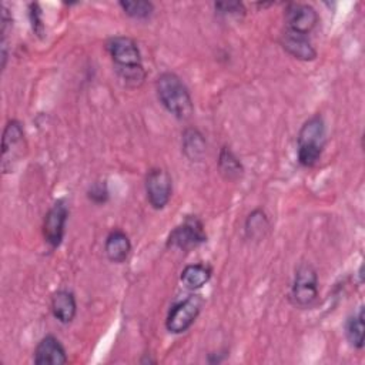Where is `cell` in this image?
Segmentation results:
<instances>
[{
    "label": "cell",
    "instance_id": "e0dca14e",
    "mask_svg": "<svg viewBox=\"0 0 365 365\" xmlns=\"http://www.w3.org/2000/svg\"><path fill=\"white\" fill-rule=\"evenodd\" d=\"M244 230H245V235L248 240L261 241L268 235V232L271 230V222H269L267 214L261 208H257L248 214V217L245 220Z\"/></svg>",
    "mask_w": 365,
    "mask_h": 365
},
{
    "label": "cell",
    "instance_id": "7a4b0ae2",
    "mask_svg": "<svg viewBox=\"0 0 365 365\" xmlns=\"http://www.w3.org/2000/svg\"><path fill=\"white\" fill-rule=\"evenodd\" d=\"M155 91L163 107L175 118L188 120L192 115L194 104L191 94L175 73H161L155 80Z\"/></svg>",
    "mask_w": 365,
    "mask_h": 365
},
{
    "label": "cell",
    "instance_id": "8992f818",
    "mask_svg": "<svg viewBox=\"0 0 365 365\" xmlns=\"http://www.w3.org/2000/svg\"><path fill=\"white\" fill-rule=\"evenodd\" d=\"M26 148L24 130L19 120H9L3 130L1 138V171L11 173L14 164L23 155Z\"/></svg>",
    "mask_w": 365,
    "mask_h": 365
},
{
    "label": "cell",
    "instance_id": "7c38bea8",
    "mask_svg": "<svg viewBox=\"0 0 365 365\" xmlns=\"http://www.w3.org/2000/svg\"><path fill=\"white\" fill-rule=\"evenodd\" d=\"M33 361L37 365H63L68 359L61 342L54 335H46L38 341Z\"/></svg>",
    "mask_w": 365,
    "mask_h": 365
},
{
    "label": "cell",
    "instance_id": "d6986e66",
    "mask_svg": "<svg viewBox=\"0 0 365 365\" xmlns=\"http://www.w3.org/2000/svg\"><path fill=\"white\" fill-rule=\"evenodd\" d=\"M364 307H359L345 322V336L351 346L356 349L364 348Z\"/></svg>",
    "mask_w": 365,
    "mask_h": 365
},
{
    "label": "cell",
    "instance_id": "2e32d148",
    "mask_svg": "<svg viewBox=\"0 0 365 365\" xmlns=\"http://www.w3.org/2000/svg\"><path fill=\"white\" fill-rule=\"evenodd\" d=\"M218 171L227 181H238L244 174V165L237 154L227 145L221 147L217 160Z\"/></svg>",
    "mask_w": 365,
    "mask_h": 365
},
{
    "label": "cell",
    "instance_id": "7402d4cb",
    "mask_svg": "<svg viewBox=\"0 0 365 365\" xmlns=\"http://www.w3.org/2000/svg\"><path fill=\"white\" fill-rule=\"evenodd\" d=\"M214 9L221 16H242L245 13V7L241 1L214 3Z\"/></svg>",
    "mask_w": 365,
    "mask_h": 365
},
{
    "label": "cell",
    "instance_id": "5bb4252c",
    "mask_svg": "<svg viewBox=\"0 0 365 365\" xmlns=\"http://www.w3.org/2000/svg\"><path fill=\"white\" fill-rule=\"evenodd\" d=\"M130 251H131V241L128 235L118 228L110 231L104 242V252L107 258L111 262L121 264L127 259Z\"/></svg>",
    "mask_w": 365,
    "mask_h": 365
},
{
    "label": "cell",
    "instance_id": "ba28073f",
    "mask_svg": "<svg viewBox=\"0 0 365 365\" xmlns=\"http://www.w3.org/2000/svg\"><path fill=\"white\" fill-rule=\"evenodd\" d=\"M144 187L147 200L154 210H163L168 204L173 192V180L167 170L151 168L145 175Z\"/></svg>",
    "mask_w": 365,
    "mask_h": 365
},
{
    "label": "cell",
    "instance_id": "9c48e42d",
    "mask_svg": "<svg viewBox=\"0 0 365 365\" xmlns=\"http://www.w3.org/2000/svg\"><path fill=\"white\" fill-rule=\"evenodd\" d=\"M67 217H68V207L63 198L57 200L48 208L46 217H44L43 237L51 250L57 248L64 238Z\"/></svg>",
    "mask_w": 365,
    "mask_h": 365
},
{
    "label": "cell",
    "instance_id": "44dd1931",
    "mask_svg": "<svg viewBox=\"0 0 365 365\" xmlns=\"http://www.w3.org/2000/svg\"><path fill=\"white\" fill-rule=\"evenodd\" d=\"M87 197L94 204H104L108 200V188L106 181H96L87 190Z\"/></svg>",
    "mask_w": 365,
    "mask_h": 365
},
{
    "label": "cell",
    "instance_id": "3957f363",
    "mask_svg": "<svg viewBox=\"0 0 365 365\" xmlns=\"http://www.w3.org/2000/svg\"><path fill=\"white\" fill-rule=\"evenodd\" d=\"M325 121L321 114H314L301 125L297 135V157L302 167H314L325 147Z\"/></svg>",
    "mask_w": 365,
    "mask_h": 365
},
{
    "label": "cell",
    "instance_id": "ffe728a7",
    "mask_svg": "<svg viewBox=\"0 0 365 365\" xmlns=\"http://www.w3.org/2000/svg\"><path fill=\"white\" fill-rule=\"evenodd\" d=\"M118 6L121 10L131 19L144 20L148 19L154 11V4L147 0H134V1H120Z\"/></svg>",
    "mask_w": 365,
    "mask_h": 365
},
{
    "label": "cell",
    "instance_id": "6da1fadb",
    "mask_svg": "<svg viewBox=\"0 0 365 365\" xmlns=\"http://www.w3.org/2000/svg\"><path fill=\"white\" fill-rule=\"evenodd\" d=\"M106 48L113 60L118 78L127 87H140L145 80V71L137 43L128 36H114L107 40Z\"/></svg>",
    "mask_w": 365,
    "mask_h": 365
},
{
    "label": "cell",
    "instance_id": "52a82bcc",
    "mask_svg": "<svg viewBox=\"0 0 365 365\" xmlns=\"http://www.w3.org/2000/svg\"><path fill=\"white\" fill-rule=\"evenodd\" d=\"M207 241L202 222L195 215H188L180 225H177L167 238V247L188 251Z\"/></svg>",
    "mask_w": 365,
    "mask_h": 365
},
{
    "label": "cell",
    "instance_id": "8fae6325",
    "mask_svg": "<svg viewBox=\"0 0 365 365\" xmlns=\"http://www.w3.org/2000/svg\"><path fill=\"white\" fill-rule=\"evenodd\" d=\"M281 47L292 57L301 61H312L317 58V50L308 36L291 30H284L279 37Z\"/></svg>",
    "mask_w": 365,
    "mask_h": 365
},
{
    "label": "cell",
    "instance_id": "5b68a950",
    "mask_svg": "<svg viewBox=\"0 0 365 365\" xmlns=\"http://www.w3.org/2000/svg\"><path fill=\"white\" fill-rule=\"evenodd\" d=\"M204 299L198 294H190L185 299L174 304L165 318V328L171 334H181L187 331L197 319Z\"/></svg>",
    "mask_w": 365,
    "mask_h": 365
},
{
    "label": "cell",
    "instance_id": "603a6c76",
    "mask_svg": "<svg viewBox=\"0 0 365 365\" xmlns=\"http://www.w3.org/2000/svg\"><path fill=\"white\" fill-rule=\"evenodd\" d=\"M29 14H30V21H31V27H33L34 33L37 36H41L43 30H44V24H43V19H41L40 6L37 3H31Z\"/></svg>",
    "mask_w": 365,
    "mask_h": 365
},
{
    "label": "cell",
    "instance_id": "4fadbf2b",
    "mask_svg": "<svg viewBox=\"0 0 365 365\" xmlns=\"http://www.w3.org/2000/svg\"><path fill=\"white\" fill-rule=\"evenodd\" d=\"M50 309L53 317L61 324H70L77 314L76 297L68 289H58L51 295Z\"/></svg>",
    "mask_w": 365,
    "mask_h": 365
},
{
    "label": "cell",
    "instance_id": "30bf717a",
    "mask_svg": "<svg viewBox=\"0 0 365 365\" xmlns=\"http://www.w3.org/2000/svg\"><path fill=\"white\" fill-rule=\"evenodd\" d=\"M285 29L308 36L318 24L317 10L307 3H289L284 13Z\"/></svg>",
    "mask_w": 365,
    "mask_h": 365
},
{
    "label": "cell",
    "instance_id": "9a60e30c",
    "mask_svg": "<svg viewBox=\"0 0 365 365\" xmlns=\"http://www.w3.org/2000/svg\"><path fill=\"white\" fill-rule=\"evenodd\" d=\"M181 147L190 161H201L207 150V141L198 128L187 127L181 135Z\"/></svg>",
    "mask_w": 365,
    "mask_h": 365
},
{
    "label": "cell",
    "instance_id": "277c9868",
    "mask_svg": "<svg viewBox=\"0 0 365 365\" xmlns=\"http://www.w3.org/2000/svg\"><path fill=\"white\" fill-rule=\"evenodd\" d=\"M318 298V274L309 262H301L291 285V301L299 308L311 307Z\"/></svg>",
    "mask_w": 365,
    "mask_h": 365
},
{
    "label": "cell",
    "instance_id": "ac0fdd59",
    "mask_svg": "<svg viewBox=\"0 0 365 365\" xmlns=\"http://www.w3.org/2000/svg\"><path fill=\"white\" fill-rule=\"evenodd\" d=\"M211 274V268L205 264H190L181 271L180 279L185 288L194 291L204 287L210 281Z\"/></svg>",
    "mask_w": 365,
    "mask_h": 365
}]
</instances>
